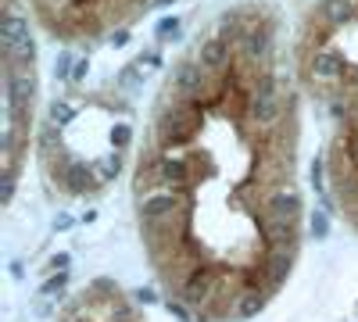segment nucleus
<instances>
[{"mask_svg":"<svg viewBox=\"0 0 358 322\" xmlns=\"http://www.w3.org/2000/svg\"><path fill=\"white\" fill-rule=\"evenodd\" d=\"M4 97H8V115H25V111H33L36 72L29 68V65H8V75H4Z\"/></svg>","mask_w":358,"mask_h":322,"instance_id":"1","label":"nucleus"},{"mask_svg":"<svg viewBox=\"0 0 358 322\" xmlns=\"http://www.w3.org/2000/svg\"><path fill=\"white\" fill-rule=\"evenodd\" d=\"M248 111H251V119H255L258 126H273V122H280V115H283V94L276 90V82L268 79V75L258 82V90L251 94Z\"/></svg>","mask_w":358,"mask_h":322,"instance_id":"2","label":"nucleus"},{"mask_svg":"<svg viewBox=\"0 0 358 322\" xmlns=\"http://www.w3.org/2000/svg\"><path fill=\"white\" fill-rule=\"evenodd\" d=\"M215 290H219V276L208 272V269H194L190 279L179 286V294H183V305L190 308H201L208 301H215Z\"/></svg>","mask_w":358,"mask_h":322,"instance_id":"3","label":"nucleus"},{"mask_svg":"<svg viewBox=\"0 0 358 322\" xmlns=\"http://www.w3.org/2000/svg\"><path fill=\"white\" fill-rule=\"evenodd\" d=\"M158 147H179V143H187L194 136V129L183 122V115H179V108H165L158 115Z\"/></svg>","mask_w":358,"mask_h":322,"instance_id":"4","label":"nucleus"},{"mask_svg":"<svg viewBox=\"0 0 358 322\" xmlns=\"http://www.w3.org/2000/svg\"><path fill=\"white\" fill-rule=\"evenodd\" d=\"M62 186H65L69 193L97 190V172H94V165H86V161H65V165H62Z\"/></svg>","mask_w":358,"mask_h":322,"instance_id":"5","label":"nucleus"},{"mask_svg":"<svg viewBox=\"0 0 358 322\" xmlns=\"http://www.w3.org/2000/svg\"><path fill=\"white\" fill-rule=\"evenodd\" d=\"M301 215V197L294 190H276L265 200V219H280V222H297Z\"/></svg>","mask_w":358,"mask_h":322,"instance_id":"6","label":"nucleus"},{"mask_svg":"<svg viewBox=\"0 0 358 322\" xmlns=\"http://www.w3.org/2000/svg\"><path fill=\"white\" fill-rule=\"evenodd\" d=\"M308 72H312V79H319V82H334V79L344 75V57H341L337 50H315L312 61H308Z\"/></svg>","mask_w":358,"mask_h":322,"instance_id":"7","label":"nucleus"},{"mask_svg":"<svg viewBox=\"0 0 358 322\" xmlns=\"http://www.w3.org/2000/svg\"><path fill=\"white\" fill-rule=\"evenodd\" d=\"M169 215H179V197L176 193H151L140 200V222H158V219H169Z\"/></svg>","mask_w":358,"mask_h":322,"instance_id":"8","label":"nucleus"},{"mask_svg":"<svg viewBox=\"0 0 358 322\" xmlns=\"http://www.w3.org/2000/svg\"><path fill=\"white\" fill-rule=\"evenodd\" d=\"M197 65L204 72H222L229 65V43L222 36H212V40H204L201 43V54H197Z\"/></svg>","mask_w":358,"mask_h":322,"instance_id":"9","label":"nucleus"},{"mask_svg":"<svg viewBox=\"0 0 358 322\" xmlns=\"http://www.w3.org/2000/svg\"><path fill=\"white\" fill-rule=\"evenodd\" d=\"M290 265H294V251H268V254H265V265H262L265 286L276 290V286L290 276Z\"/></svg>","mask_w":358,"mask_h":322,"instance_id":"10","label":"nucleus"},{"mask_svg":"<svg viewBox=\"0 0 358 322\" xmlns=\"http://www.w3.org/2000/svg\"><path fill=\"white\" fill-rule=\"evenodd\" d=\"M158 186H165V180H162V154H147V158H140L136 190H140V197H143V193L151 197Z\"/></svg>","mask_w":358,"mask_h":322,"instance_id":"11","label":"nucleus"},{"mask_svg":"<svg viewBox=\"0 0 358 322\" xmlns=\"http://www.w3.org/2000/svg\"><path fill=\"white\" fill-rule=\"evenodd\" d=\"M25 36H33V33H29V18L18 15V11H4V18H0V47L11 50Z\"/></svg>","mask_w":358,"mask_h":322,"instance_id":"12","label":"nucleus"},{"mask_svg":"<svg viewBox=\"0 0 358 322\" xmlns=\"http://www.w3.org/2000/svg\"><path fill=\"white\" fill-rule=\"evenodd\" d=\"M176 86L187 97H201V90H204V68L197 61H183L176 68Z\"/></svg>","mask_w":358,"mask_h":322,"instance_id":"13","label":"nucleus"},{"mask_svg":"<svg viewBox=\"0 0 358 322\" xmlns=\"http://www.w3.org/2000/svg\"><path fill=\"white\" fill-rule=\"evenodd\" d=\"M241 50L248 61H265L268 57V29H244L241 33Z\"/></svg>","mask_w":358,"mask_h":322,"instance_id":"14","label":"nucleus"},{"mask_svg":"<svg viewBox=\"0 0 358 322\" xmlns=\"http://www.w3.org/2000/svg\"><path fill=\"white\" fill-rule=\"evenodd\" d=\"M319 18L326 25H348L355 18V0H322Z\"/></svg>","mask_w":358,"mask_h":322,"instance_id":"15","label":"nucleus"},{"mask_svg":"<svg viewBox=\"0 0 358 322\" xmlns=\"http://www.w3.org/2000/svg\"><path fill=\"white\" fill-rule=\"evenodd\" d=\"M162 180H165V186H179V190H183L190 183L187 158H162Z\"/></svg>","mask_w":358,"mask_h":322,"instance_id":"16","label":"nucleus"},{"mask_svg":"<svg viewBox=\"0 0 358 322\" xmlns=\"http://www.w3.org/2000/svg\"><path fill=\"white\" fill-rule=\"evenodd\" d=\"M262 305H265V294H262L258 286H251V290H244V294L236 298L233 315H236V319H251L255 312H262Z\"/></svg>","mask_w":358,"mask_h":322,"instance_id":"17","label":"nucleus"},{"mask_svg":"<svg viewBox=\"0 0 358 322\" xmlns=\"http://www.w3.org/2000/svg\"><path fill=\"white\" fill-rule=\"evenodd\" d=\"M76 119V104L72 101H65V97H57V101H50V122L62 129V126H69Z\"/></svg>","mask_w":358,"mask_h":322,"instance_id":"18","label":"nucleus"},{"mask_svg":"<svg viewBox=\"0 0 358 322\" xmlns=\"http://www.w3.org/2000/svg\"><path fill=\"white\" fill-rule=\"evenodd\" d=\"M118 168H122V158H118V154H108V158H101V161L94 165V172H97V183H108V180H115V175H118Z\"/></svg>","mask_w":358,"mask_h":322,"instance_id":"19","label":"nucleus"},{"mask_svg":"<svg viewBox=\"0 0 358 322\" xmlns=\"http://www.w3.org/2000/svg\"><path fill=\"white\" fill-rule=\"evenodd\" d=\"M57 147H62V136H57V126H54V122H47V126L40 129V154H54Z\"/></svg>","mask_w":358,"mask_h":322,"instance_id":"20","label":"nucleus"},{"mask_svg":"<svg viewBox=\"0 0 358 322\" xmlns=\"http://www.w3.org/2000/svg\"><path fill=\"white\" fill-rule=\"evenodd\" d=\"M15 197V168H4V175H0V204H11Z\"/></svg>","mask_w":358,"mask_h":322,"instance_id":"21","label":"nucleus"},{"mask_svg":"<svg viewBox=\"0 0 358 322\" xmlns=\"http://www.w3.org/2000/svg\"><path fill=\"white\" fill-rule=\"evenodd\" d=\"M308 229H312V237H315V240H326V233H330V219H326V212H315Z\"/></svg>","mask_w":358,"mask_h":322,"instance_id":"22","label":"nucleus"},{"mask_svg":"<svg viewBox=\"0 0 358 322\" xmlns=\"http://www.w3.org/2000/svg\"><path fill=\"white\" fill-rule=\"evenodd\" d=\"M155 33H158V40H169V36H176V33H179V18H176V15H172V18H162Z\"/></svg>","mask_w":358,"mask_h":322,"instance_id":"23","label":"nucleus"},{"mask_svg":"<svg viewBox=\"0 0 358 322\" xmlns=\"http://www.w3.org/2000/svg\"><path fill=\"white\" fill-rule=\"evenodd\" d=\"M72 68H76V61H72L69 54H62V57L54 61V75H57V79H72Z\"/></svg>","mask_w":358,"mask_h":322,"instance_id":"24","label":"nucleus"},{"mask_svg":"<svg viewBox=\"0 0 358 322\" xmlns=\"http://www.w3.org/2000/svg\"><path fill=\"white\" fill-rule=\"evenodd\" d=\"M129 136H133V133H129V126H115V129H111V143H115V147H126Z\"/></svg>","mask_w":358,"mask_h":322,"instance_id":"25","label":"nucleus"},{"mask_svg":"<svg viewBox=\"0 0 358 322\" xmlns=\"http://www.w3.org/2000/svg\"><path fill=\"white\" fill-rule=\"evenodd\" d=\"M65 279H69L65 272H57V276H50V279L43 283V294H54V290H62V286H65Z\"/></svg>","mask_w":358,"mask_h":322,"instance_id":"26","label":"nucleus"},{"mask_svg":"<svg viewBox=\"0 0 358 322\" xmlns=\"http://www.w3.org/2000/svg\"><path fill=\"white\" fill-rule=\"evenodd\" d=\"M219 33H236V15L226 11V15L219 18Z\"/></svg>","mask_w":358,"mask_h":322,"instance_id":"27","label":"nucleus"},{"mask_svg":"<svg viewBox=\"0 0 358 322\" xmlns=\"http://www.w3.org/2000/svg\"><path fill=\"white\" fill-rule=\"evenodd\" d=\"M312 183H315V190H326V186H322V158L312 161Z\"/></svg>","mask_w":358,"mask_h":322,"instance_id":"28","label":"nucleus"},{"mask_svg":"<svg viewBox=\"0 0 358 322\" xmlns=\"http://www.w3.org/2000/svg\"><path fill=\"white\" fill-rule=\"evenodd\" d=\"M86 72H90V61L83 57V61H76V68H72V82H83V79H86Z\"/></svg>","mask_w":358,"mask_h":322,"instance_id":"29","label":"nucleus"},{"mask_svg":"<svg viewBox=\"0 0 358 322\" xmlns=\"http://www.w3.org/2000/svg\"><path fill=\"white\" fill-rule=\"evenodd\" d=\"M54 229H57V233L72 229V215H57V219H54Z\"/></svg>","mask_w":358,"mask_h":322,"instance_id":"30","label":"nucleus"},{"mask_svg":"<svg viewBox=\"0 0 358 322\" xmlns=\"http://www.w3.org/2000/svg\"><path fill=\"white\" fill-rule=\"evenodd\" d=\"M136 301H143V305H151V301H155V290H136Z\"/></svg>","mask_w":358,"mask_h":322,"instance_id":"31","label":"nucleus"},{"mask_svg":"<svg viewBox=\"0 0 358 322\" xmlns=\"http://www.w3.org/2000/svg\"><path fill=\"white\" fill-rule=\"evenodd\" d=\"M126 40H129V33H126V29H118V33H115V36H111V43H115V47H122V43H126Z\"/></svg>","mask_w":358,"mask_h":322,"instance_id":"32","label":"nucleus"},{"mask_svg":"<svg viewBox=\"0 0 358 322\" xmlns=\"http://www.w3.org/2000/svg\"><path fill=\"white\" fill-rule=\"evenodd\" d=\"M50 265H54V269H65V265H69V254H57V258L50 261Z\"/></svg>","mask_w":358,"mask_h":322,"instance_id":"33","label":"nucleus"},{"mask_svg":"<svg viewBox=\"0 0 358 322\" xmlns=\"http://www.w3.org/2000/svg\"><path fill=\"white\" fill-rule=\"evenodd\" d=\"M43 4H50V8H65L69 0H43Z\"/></svg>","mask_w":358,"mask_h":322,"instance_id":"34","label":"nucleus"},{"mask_svg":"<svg viewBox=\"0 0 358 322\" xmlns=\"http://www.w3.org/2000/svg\"><path fill=\"white\" fill-rule=\"evenodd\" d=\"M158 4H172V0H158Z\"/></svg>","mask_w":358,"mask_h":322,"instance_id":"35","label":"nucleus"}]
</instances>
